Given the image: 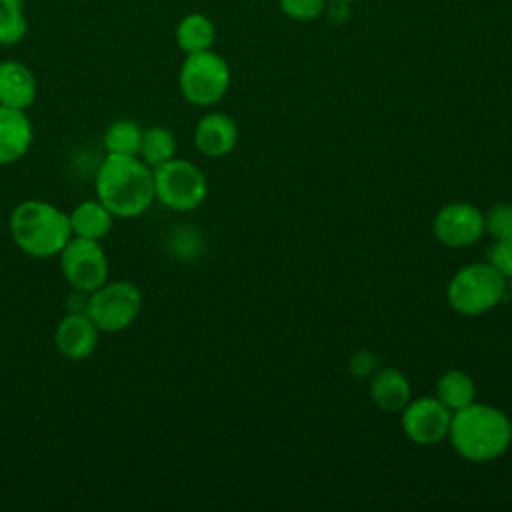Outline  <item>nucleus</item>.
<instances>
[{"instance_id": "1", "label": "nucleus", "mask_w": 512, "mask_h": 512, "mask_svg": "<svg viewBox=\"0 0 512 512\" xmlns=\"http://www.w3.org/2000/svg\"><path fill=\"white\" fill-rule=\"evenodd\" d=\"M96 198L114 218H136L144 214L154 196V170L138 156L106 154L96 180Z\"/></svg>"}, {"instance_id": "2", "label": "nucleus", "mask_w": 512, "mask_h": 512, "mask_svg": "<svg viewBox=\"0 0 512 512\" xmlns=\"http://www.w3.org/2000/svg\"><path fill=\"white\" fill-rule=\"evenodd\" d=\"M448 440L464 460L490 462L510 448L512 420L504 410L474 400L452 412Z\"/></svg>"}, {"instance_id": "3", "label": "nucleus", "mask_w": 512, "mask_h": 512, "mask_svg": "<svg viewBox=\"0 0 512 512\" xmlns=\"http://www.w3.org/2000/svg\"><path fill=\"white\" fill-rule=\"evenodd\" d=\"M8 226L14 244L32 258L58 256L72 238L68 214L44 200L16 204Z\"/></svg>"}, {"instance_id": "4", "label": "nucleus", "mask_w": 512, "mask_h": 512, "mask_svg": "<svg viewBox=\"0 0 512 512\" xmlns=\"http://www.w3.org/2000/svg\"><path fill=\"white\" fill-rule=\"evenodd\" d=\"M506 288V278L490 262H472L454 272L446 298L458 314L480 316L502 302Z\"/></svg>"}, {"instance_id": "5", "label": "nucleus", "mask_w": 512, "mask_h": 512, "mask_svg": "<svg viewBox=\"0 0 512 512\" xmlns=\"http://www.w3.org/2000/svg\"><path fill=\"white\" fill-rule=\"evenodd\" d=\"M154 196L174 212H190L206 200L208 180L196 164L174 156L154 168Z\"/></svg>"}, {"instance_id": "6", "label": "nucleus", "mask_w": 512, "mask_h": 512, "mask_svg": "<svg viewBox=\"0 0 512 512\" xmlns=\"http://www.w3.org/2000/svg\"><path fill=\"white\" fill-rule=\"evenodd\" d=\"M178 86L190 104L212 106L222 100L230 86V66L212 50L186 54L180 66Z\"/></svg>"}, {"instance_id": "7", "label": "nucleus", "mask_w": 512, "mask_h": 512, "mask_svg": "<svg viewBox=\"0 0 512 512\" xmlns=\"http://www.w3.org/2000/svg\"><path fill=\"white\" fill-rule=\"evenodd\" d=\"M142 310V294L128 280L104 282L90 292L86 314L100 332H120L128 328Z\"/></svg>"}, {"instance_id": "8", "label": "nucleus", "mask_w": 512, "mask_h": 512, "mask_svg": "<svg viewBox=\"0 0 512 512\" xmlns=\"http://www.w3.org/2000/svg\"><path fill=\"white\" fill-rule=\"evenodd\" d=\"M66 282L78 292H94L108 282V258L100 240L72 236L58 254Z\"/></svg>"}, {"instance_id": "9", "label": "nucleus", "mask_w": 512, "mask_h": 512, "mask_svg": "<svg viewBox=\"0 0 512 512\" xmlns=\"http://www.w3.org/2000/svg\"><path fill=\"white\" fill-rule=\"evenodd\" d=\"M400 424L406 438L420 446H432L448 438L452 410L436 396L412 398L400 412Z\"/></svg>"}, {"instance_id": "10", "label": "nucleus", "mask_w": 512, "mask_h": 512, "mask_svg": "<svg viewBox=\"0 0 512 512\" xmlns=\"http://www.w3.org/2000/svg\"><path fill=\"white\" fill-rule=\"evenodd\" d=\"M432 232L448 248H468L484 236V212L470 202L444 204L434 214Z\"/></svg>"}, {"instance_id": "11", "label": "nucleus", "mask_w": 512, "mask_h": 512, "mask_svg": "<svg viewBox=\"0 0 512 512\" xmlns=\"http://www.w3.org/2000/svg\"><path fill=\"white\" fill-rule=\"evenodd\" d=\"M100 330L86 312H72L64 316L54 330L56 350L68 360H84L94 354Z\"/></svg>"}, {"instance_id": "12", "label": "nucleus", "mask_w": 512, "mask_h": 512, "mask_svg": "<svg viewBox=\"0 0 512 512\" xmlns=\"http://www.w3.org/2000/svg\"><path fill=\"white\" fill-rule=\"evenodd\" d=\"M238 142V126L224 112L202 116L194 128V146L208 158H222L234 150Z\"/></svg>"}, {"instance_id": "13", "label": "nucleus", "mask_w": 512, "mask_h": 512, "mask_svg": "<svg viewBox=\"0 0 512 512\" xmlns=\"http://www.w3.org/2000/svg\"><path fill=\"white\" fill-rule=\"evenodd\" d=\"M34 140L32 122L26 110L0 104V166L18 162L30 150Z\"/></svg>"}, {"instance_id": "14", "label": "nucleus", "mask_w": 512, "mask_h": 512, "mask_svg": "<svg viewBox=\"0 0 512 512\" xmlns=\"http://www.w3.org/2000/svg\"><path fill=\"white\" fill-rule=\"evenodd\" d=\"M36 100V78L32 70L18 60L0 62V104L26 110Z\"/></svg>"}, {"instance_id": "15", "label": "nucleus", "mask_w": 512, "mask_h": 512, "mask_svg": "<svg viewBox=\"0 0 512 512\" xmlns=\"http://www.w3.org/2000/svg\"><path fill=\"white\" fill-rule=\"evenodd\" d=\"M370 398L384 412H402L412 400L408 378L396 368H382L372 374Z\"/></svg>"}, {"instance_id": "16", "label": "nucleus", "mask_w": 512, "mask_h": 512, "mask_svg": "<svg viewBox=\"0 0 512 512\" xmlns=\"http://www.w3.org/2000/svg\"><path fill=\"white\" fill-rule=\"evenodd\" d=\"M72 236L88 238V240H102L112 230V212L96 198L84 200L74 206L68 214Z\"/></svg>"}, {"instance_id": "17", "label": "nucleus", "mask_w": 512, "mask_h": 512, "mask_svg": "<svg viewBox=\"0 0 512 512\" xmlns=\"http://www.w3.org/2000/svg\"><path fill=\"white\" fill-rule=\"evenodd\" d=\"M214 38H216V28L212 20L198 12L184 16L176 26V44L186 54L210 50L214 44Z\"/></svg>"}, {"instance_id": "18", "label": "nucleus", "mask_w": 512, "mask_h": 512, "mask_svg": "<svg viewBox=\"0 0 512 512\" xmlns=\"http://www.w3.org/2000/svg\"><path fill=\"white\" fill-rule=\"evenodd\" d=\"M446 408L452 412L468 406L476 398L474 380L458 368H450L436 380V394H434Z\"/></svg>"}, {"instance_id": "19", "label": "nucleus", "mask_w": 512, "mask_h": 512, "mask_svg": "<svg viewBox=\"0 0 512 512\" xmlns=\"http://www.w3.org/2000/svg\"><path fill=\"white\" fill-rule=\"evenodd\" d=\"M176 156V136L166 126H150L142 134L138 158L152 170Z\"/></svg>"}, {"instance_id": "20", "label": "nucleus", "mask_w": 512, "mask_h": 512, "mask_svg": "<svg viewBox=\"0 0 512 512\" xmlns=\"http://www.w3.org/2000/svg\"><path fill=\"white\" fill-rule=\"evenodd\" d=\"M144 130L140 124L128 118H120L112 122L104 132V148L106 154H118V156H138L140 142H142Z\"/></svg>"}, {"instance_id": "21", "label": "nucleus", "mask_w": 512, "mask_h": 512, "mask_svg": "<svg viewBox=\"0 0 512 512\" xmlns=\"http://www.w3.org/2000/svg\"><path fill=\"white\" fill-rule=\"evenodd\" d=\"M28 32L22 0L0 2V46H16Z\"/></svg>"}, {"instance_id": "22", "label": "nucleus", "mask_w": 512, "mask_h": 512, "mask_svg": "<svg viewBox=\"0 0 512 512\" xmlns=\"http://www.w3.org/2000/svg\"><path fill=\"white\" fill-rule=\"evenodd\" d=\"M484 232L494 240L512 238V204L498 202L484 214Z\"/></svg>"}, {"instance_id": "23", "label": "nucleus", "mask_w": 512, "mask_h": 512, "mask_svg": "<svg viewBox=\"0 0 512 512\" xmlns=\"http://www.w3.org/2000/svg\"><path fill=\"white\" fill-rule=\"evenodd\" d=\"M326 8V0H280V10L298 22L318 18Z\"/></svg>"}, {"instance_id": "24", "label": "nucleus", "mask_w": 512, "mask_h": 512, "mask_svg": "<svg viewBox=\"0 0 512 512\" xmlns=\"http://www.w3.org/2000/svg\"><path fill=\"white\" fill-rule=\"evenodd\" d=\"M506 280L512 278V238L508 240H494L488 250V260Z\"/></svg>"}, {"instance_id": "25", "label": "nucleus", "mask_w": 512, "mask_h": 512, "mask_svg": "<svg viewBox=\"0 0 512 512\" xmlns=\"http://www.w3.org/2000/svg\"><path fill=\"white\" fill-rule=\"evenodd\" d=\"M376 366H378V358L370 350H356L348 360L350 374L358 378L372 376L376 372Z\"/></svg>"}, {"instance_id": "26", "label": "nucleus", "mask_w": 512, "mask_h": 512, "mask_svg": "<svg viewBox=\"0 0 512 512\" xmlns=\"http://www.w3.org/2000/svg\"><path fill=\"white\" fill-rule=\"evenodd\" d=\"M332 2H336V4H350V2H354V0H332Z\"/></svg>"}, {"instance_id": "27", "label": "nucleus", "mask_w": 512, "mask_h": 512, "mask_svg": "<svg viewBox=\"0 0 512 512\" xmlns=\"http://www.w3.org/2000/svg\"><path fill=\"white\" fill-rule=\"evenodd\" d=\"M508 280H510V286H508V288H510V292H512V278H508Z\"/></svg>"}, {"instance_id": "28", "label": "nucleus", "mask_w": 512, "mask_h": 512, "mask_svg": "<svg viewBox=\"0 0 512 512\" xmlns=\"http://www.w3.org/2000/svg\"><path fill=\"white\" fill-rule=\"evenodd\" d=\"M0 2H10V0H0Z\"/></svg>"}]
</instances>
